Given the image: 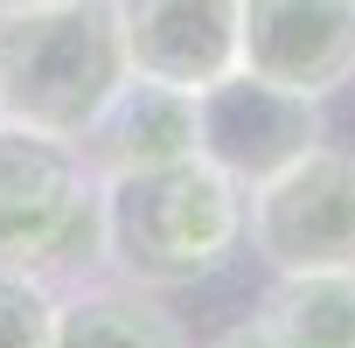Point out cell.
Returning <instances> with one entry per match:
<instances>
[{"mask_svg": "<svg viewBox=\"0 0 355 348\" xmlns=\"http://www.w3.org/2000/svg\"><path fill=\"white\" fill-rule=\"evenodd\" d=\"M98 202H105V272L139 293L202 286L244 244V189L196 153L98 182Z\"/></svg>", "mask_w": 355, "mask_h": 348, "instance_id": "6da1fadb", "label": "cell"}, {"mask_svg": "<svg viewBox=\"0 0 355 348\" xmlns=\"http://www.w3.org/2000/svg\"><path fill=\"white\" fill-rule=\"evenodd\" d=\"M132 77L112 0H42L0 8V119L70 139Z\"/></svg>", "mask_w": 355, "mask_h": 348, "instance_id": "7a4b0ae2", "label": "cell"}, {"mask_svg": "<svg viewBox=\"0 0 355 348\" xmlns=\"http://www.w3.org/2000/svg\"><path fill=\"white\" fill-rule=\"evenodd\" d=\"M0 265L42 272L49 286H91L105 272L98 174L70 139L0 119Z\"/></svg>", "mask_w": 355, "mask_h": 348, "instance_id": "3957f363", "label": "cell"}, {"mask_svg": "<svg viewBox=\"0 0 355 348\" xmlns=\"http://www.w3.org/2000/svg\"><path fill=\"white\" fill-rule=\"evenodd\" d=\"M244 237L272 279L300 272H355V153L313 146L286 174L244 195Z\"/></svg>", "mask_w": 355, "mask_h": 348, "instance_id": "277c9868", "label": "cell"}, {"mask_svg": "<svg viewBox=\"0 0 355 348\" xmlns=\"http://www.w3.org/2000/svg\"><path fill=\"white\" fill-rule=\"evenodd\" d=\"M320 139H327L320 98L279 91V84H265L251 70H230V77H216V84L196 91V160H209L216 174H230L244 195L265 189L272 174H286Z\"/></svg>", "mask_w": 355, "mask_h": 348, "instance_id": "5b68a950", "label": "cell"}, {"mask_svg": "<svg viewBox=\"0 0 355 348\" xmlns=\"http://www.w3.org/2000/svg\"><path fill=\"white\" fill-rule=\"evenodd\" d=\"M237 70L327 105L355 77V0H237Z\"/></svg>", "mask_w": 355, "mask_h": 348, "instance_id": "8992f818", "label": "cell"}, {"mask_svg": "<svg viewBox=\"0 0 355 348\" xmlns=\"http://www.w3.org/2000/svg\"><path fill=\"white\" fill-rule=\"evenodd\" d=\"M132 77L202 91L237 70V0H112Z\"/></svg>", "mask_w": 355, "mask_h": 348, "instance_id": "52a82bcc", "label": "cell"}, {"mask_svg": "<svg viewBox=\"0 0 355 348\" xmlns=\"http://www.w3.org/2000/svg\"><path fill=\"white\" fill-rule=\"evenodd\" d=\"M77 153H84V167L98 182L189 160L196 153V91H174V84H153V77H125L98 105V119L77 132Z\"/></svg>", "mask_w": 355, "mask_h": 348, "instance_id": "ba28073f", "label": "cell"}, {"mask_svg": "<svg viewBox=\"0 0 355 348\" xmlns=\"http://www.w3.org/2000/svg\"><path fill=\"white\" fill-rule=\"evenodd\" d=\"M56 348H189L182 327L167 320V306L139 286H70L63 293V320H56Z\"/></svg>", "mask_w": 355, "mask_h": 348, "instance_id": "9c48e42d", "label": "cell"}, {"mask_svg": "<svg viewBox=\"0 0 355 348\" xmlns=\"http://www.w3.org/2000/svg\"><path fill=\"white\" fill-rule=\"evenodd\" d=\"M258 320L272 334H286L293 348H355V272L272 279Z\"/></svg>", "mask_w": 355, "mask_h": 348, "instance_id": "30bf717a", "label": "cell"}, {"mask_svg": "<svg viewBox=\"0 0 355 348\" xmlns=\"http://www.w3.org/2000/svg\"><path fill=\"white\" fill-rule=\"evenodd\" d=\"M56 320H63V286L0 265V348H56Z\"/></svg>", "mask_w": 355, "mask_h": 348, "instance_id": "8fae6325", "label": "cell"}, {"mask_svg": "<svg viewBox=\"0 0 355 348\" xmlns=\"http://www.w3.org/2000/svg\"><path fill=\"white\" fill-rule=\"evenodd\" d=\"M209 348H293L286 334H272L265 320H244V327H230V334H216Z\"/></svg>", "mask_w": 355, "mask_h": 348, "instance_id": "7c38bea8", "label": "cell"}, {"mask_svg": "<svg viewBox=\"0 0 355 348\" xmlns=\"http://www.w3.org/2000/svg\"><path fill=\"white\" fill-rule=\"evenodd\" d=\"M0 8H42V0H0Z\"/></svg>", "mask_w": 355, "mask_h": 348, "instance_id": "4fadbf2b", "label": "cell"}]
</instances>
